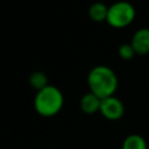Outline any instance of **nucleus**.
Returning a JSON list of instances; mask_svg holds the SVG:
<instances>
[{
	"label": "nucleus",
	"mask_w": 149,
	"mask_h": 149,
	"mask_svg": "<svg viewBox=\"0 0 149 149\" xmlns=\"http://www.w3.org/2000/svg\"><path fill=\"white\" fill-rule=\"evenodd\" d=\"M64 97L61 90L54 85H48L36 92L34 107L36 112L44 118L56 115L63 107Z\"/></svg>",
	"instance_id": "2"
},
{
	"label": "nucleus",
	"mask_w": 149,
	"mask_h": 149,
	"mask_svg": "<svg viewBox=\"0 0 149 149\" xmlns=\"http://www.w3.org/2000/svg\"><path fill=\"white\" fill-rule=\"evenodd\" d=\"M107 12H108V7L105 3L98 1V2H93L90 6V8H88V16L91 17L92 21L101 22V21H106Z\"/></svg>",
	"instance_id": "7"
},
{
	"label": "nucleus",
	"mask_w": 149,
	"mask_h": 149,
	"mask_svg": "<svg viewBox=\"0 0 149 149\" xmlns=\"http://www.w3.org/2000/svg\"><path fill=\"white\" fill-rule=\"evenodd\" d=\"M135 19V8L128 1H118L108 7L106 22L113 28H125Z\"/></svg>",
	"instance_id": "3"
},
{
	"label": "nucleus",
	"mask_w": 149,
	"mask_h": 149,
	"mask_svg": "<svg viewBox=\"0 0 149 149\" xmlns=\"http://www.w3.org/2000/svg\"><path fill=\"white\" fill-rule=\"evenodd\" d=\"M100 104H101V99L99 97H97L92 92H87L81 97L79 107L84 113L93 114L100 109Z\"/></svg>",
	"instance_id": "6"
},
{
	"label": "nucleus",
	"mask_w": 149,
	"mask_h": 149,
	"mask_svg": "<svg viewBox=\"0 0 149 149\" xmlns=\"http://www.w3.org/2000/svg\"><path fill=\"white\" fill-rule=\"evenodd\" d=\"M47 149H51V148H47Z\"/></svg>",
	"instance_id": "11"
},
{
	"label": "nucleus",
	"mask_w": 149,
	"mask_h": 149,
	"mask_svg": "<svg viewBox=\"0 0 149 149\" xmlns=\"http://www.w3.org/2000/svg\"><path fill=\"white\" fill-rule=\"evenodd\" d=\"M134 55H136V54H135V51H134V49H133L130 43H125V44L120 45V48H119V56L123 61L132 59L134 57Z\"/></svg>",
	"instance_id": "10"
},
{
	"label": "nucleus",
	"mask_w": 149,
	"mask_h": 149,
	"mask_svg": "<svg viewBox=\"0 0 149 149\" xmlns=\"http://www.w3.org/2000/svg\"><path fill=\"white\" fill-rule=\"evenodd\" d=\"M122 149H147V142L141 135L130 134L123 140Z\"/></svg>",
	"instance_id": "8"
},
{
	"label": "nucleus",
	"mask_w": 149,
	"mask_h": 149,
	"mask_svg": "<svg viewBox=\"0 0 149 149\" xmlns=\"http://www.w3.org/2000/svg\"><path fill=\"white\" fill-rule=\"evenodd\" d=\"M99 112L107 120L114 121V120H119L120 118H122L125 113V106L120 99L112 95V97L101 99Z\"/></svg>",
	"instance_id": "4"
},
{
	"label": "nucleus",
	"mask_w": 149,
	"mask_h": 149,
	"mask_svg": "<svg viewBox=\"0 0 149 149\" xmlns=\"http://www.w3.org/2000/svg\"><path fill=\"white\" fill-rule=\"evenodd\" d=\"M130 44L136 55L149 54V28H141L135 31Z\"/></svg>",
	"instance_id": "5"
},
{
	"label": "nucleus",
	"mask_w": 149,
	"mask_h": 149,
	"mask_svg": "<svg viewBox=\"0 0 149 149\" xmlns=\"http://www.w3.org/2000/svg\"><path fill=\"white\" fill-rule=\"evenodd\" d=\"M29 85L37 91L44 88L45 86H48V78L45 76L44 72H41V71H35L33 72L30 76H29Z\"/></svg>",
	"instance_id": "9"
},
{
	"label": "nucleus",
	"mask_w": 149,
	"mask_h": 149,
	"mask_svg": "<svg viewBox=\"0 0 149 149\" xmlns=\"http://www.w3.org/2000/svg\"><path fill=\"white\" fill-rule=\"evenodd\" d=\"M118 76L106 65L94 66L87 76V85L90 92L94 93L100 99L114 95L118 88Z\"/></svg>",
	"instance_id": "1"
}]
</instances>
